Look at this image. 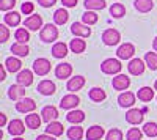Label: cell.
Listing matches in <instances>:
<instances>
[{
	"label": "cell",
	"instance_id": "1",
	"mask_svg": "<svg viewBox=\"0 0 157 140\" xmlns=\"http://www.w3.org/2000/svg\"><path fill=\"white\" fill-rule=\"evenodd\" d=\"M123 69V65L118 58H105L101 63V71L109 76H118Z\"/></svg>",
	"mask_w": 157,
	"mask_h": 140
},
{
	"label": "cell",
	"instance_id": "2",
	"mask_svg": "<svg viewBox=\"0 0 157 140\" xmlns=\"http://www.w3.org/2000/svg\"><path fill=\"white\" fill-rule=\"evenodd\" d=\"M39 38L43 43H54L58 38V29L55 27V24H46L39 32Z\"/></svg>",
	"mask_w": 157,
	"mask_h": 140
},
{
	"label": "cell",
	"instance_id": "3",
	"mask_svg": "<svg viewBox=\"0 0 157 140\" xmlns=\"http://www.w3.org/2000/svg\"><path fill=\"white\" fill-rule=\"evenodd\" d=\"M120 41H121V35L115 29H107L102 33V43L105 46H116Z\"/></svg>",
	"mask_w": 157,
	"mask_h": 140
},
{
	"label": "cell",
	"instance_id": "4",
	"mask_svg": "<svg viewBox=\"0 0 157 140\" xmlns=\"http://www.w3.org/2000/svg\"><path fill=\"white\" fill-rule=\"evenodd\" d=\"M78 104H80V98L74 93H69L66 96H63L61 101H60V107L63 110H74Z\"/></svg>",
	"mask_w": 157,
	"mask_h": 140
},
{
	"label": "cell",
	"instance_id": "5",
	"mask_svg": "<svg viewBox=\"0 0 157 140\" xmlns=\"http://www.w3.org/2000/svg\"><path fill=\"white\" fill-rule=\"evenodd\" d=\"M71 33L75 38H88L91 35V27L83 22H74L71 25Z\"/></svg>",
	"mask_w": 157,
	"mask_h": 140
},
{
	"label": "cell",
	"instance_id": "6",
	"mask_svg": "<svg viewBox=\"0 0 157 140\" xmlns=\"http://www.w3.org/2000/svg\"><path fill=\"white\" fill-rule=\"evenodd\" d=\"M134 54H135V46L132 43H124L116 50V57L120 60H130L134 57Z\"/></svg>",
	"mask_w": 157,
	"mask_h": 140
},
{
	"label": "cell",
	"instance_id": "7",
	"mask_svg": "<svg viewBox=\"0 0 157 140\" xmlns=\"http://www.w3.org/2000/svg\"><path fill=\"white\" fill-rule=\"evenodd\" d=\"M33 72L38 76H47L50 72V61L47 58H36L33 61Z\"/></svg>",
	"mask_w": 157,
	"mask_h": 140
},
{
	"label": "cell",
	"instance_id": "8",
	"mask_svg": "<svg viewBox=\"0 0 157 140\" xmlns=\"http://www.w3.org/2000/svg\"><path fill=\"white\" fill-rule=\"evenodd\" d=\"M24 25H25V29L30 30V32H38L39 29L44 27L43 25V18L39 14H30L27 19H25Z\"/></svg>",
	"mask_w": 157,
	"mask_h": 140
},
{
	"label": "cell",
	"instance_id": "9",
	"mask_svg": "<svg viewBox=\"0 0 157 140\" xmlns=\"http://www.w3.org/2000/svg\"><path fill=\"white\" fill-rule=\"evenodd\" d=\"M135 98L137 95H134L132 91H121L120 96H118V104L123 109H130L135 104Z\"/></svg>",
	"mask_w": 157,
	"mask_h": 140
},
{
	"label": "cell",
	"instance_id": "10",
	"mask_svg": "<svg viewBox=\"0 0 157 140\" xmlns=\"http://www.w3.org/2000/svg\"><path fill=\"white\" fill-rule=\"evenodd\" d=\"M36 109V103L32 98H24L16 103V110L19 113H32Z\"/></svg>",
	"mask_w": 157,
	"mask_h": 140
},
{
	"label": "cell",
	"instance_id": "11",
	"mask_svg": "<svg viewBox=\"0 0 157 140\" xmlns=\"http://www.w3.org/2000/svg\"><path fill=\"white\" fill-rule=\"evenodd\" d=\"M8 132H10L13 137H21V135L25 132V124H24V121H22V120H17V118L8 121Z\"/></svg>",
	"mask_w": 157,
	"mask_h": 140
},
{
	"label": "cell",
	"instance_id": "12",
	"mask_svg": "<svg viewBox=\"0 0 157 140\" xmlns=\"http://www.w3.org/2000/svg\"><path fill=\"white\" fill-rule=\"evenodd\" d=\"M145 68H146V63L143 61L141 58H132L129 61V65H127V69H129V72L132 76L143 74V72H145Z\"/></svg>",
	"mask_w": 157,
	"mask_h": 140
},
{
	"label": "cell",
	"instance_id": "13",
	"mask_svg": "<svg viewBox=\"0 0 157 140\" xmlns=\"http://www.w3.org/2000/svg\"><path fill=\"white\" fill-rule=\"evenodd\" d=\"M129 85H130V79L127 77L126 74H118V76H115L113 80H112V87L115 88V90H118V91L127 90Z\"/></svg>",
	"mask_w": 157,
	"mask_h": 140
},
{
	"label": "cell",
	"instance_id": "14",
	"mask_svg": "<svg viewBox=\"0 0 157 140\" xmlns=\"http://www.w3.org/2000/svg\"><path fill=\"white\" fill-rule=\"evenodd\" d=\"M143 110H140V109H129L127 112H126V121L129 123V124H140V123H143Z\"/></svg>",
	"mask_w": 157,
	"mask_h": 140
},
{
	"label": "cell",
	"instance_id": "15",
	"mask_svg": "<svg viewBox=\"0 0 157 140\" xmlns=\"http://www.w3.org/2000/svg\"><path fill=\"white\" fill-rule=\"evenodd\" d=\"M36 90L41 93L43 96H52L55 93V90H57V87H55V84L52 82V80H49V79H44V80H41L38 84V88Z\"/></svg>",
	"mask_w": 157,
	"mask_h": 140
},
{
	"label": "cell",
	"instance_id": "16",
	"mask_svg": "<svg viewBox=\"0 0 157 140\" xmlns=\"http://www.w3.org/2000/svg\"><path fill=\"white\" fill-rule=\"evenodd\" d=\"M72 74V65L71 63H60V65H57L55 68V77L57 79H69Z\"/></svg>",
	"mask_w": 157,
	"mask_h": 140
},
{
	"label": "cell",
	"instance_id": "17",
	"mask_svg": "<svg viewBox=\"0 0 157 140\" xmlns=\"http://www.w3.org/2000/svg\"><path fill=\"white\" fill-rule=\"evenodd\" d=\"M85 85V77L83 76H74V77H71L66 84V90L71 91V93H75L78 90H82Z\"/></svg>",
	"mask_w": 157,
	"mask_h": 140
},
{
	"label": "cell",
	"instance_id": "18",
	"mask_svg": "<svg viewBox=\"0 0 157 140\" xmlns=\"http://www.w3.org/2000/svg\"><path fill=\"white\" fill-rule=\"evenodd\" d=\"M33 74H35V72L30 71V69H22V71L17 72L16 82H17L19 85H22V87H29V85L33 84Z\"/></svg>",
	"mask_w": 157,
	"mask_h": 140
},
{
	"label": "cell",
	"instance_id": "19",
	"mask_svg": "<svg viewBox=\"0 0 157 140\" xmlns=\"http://www.w3.org/2000/svg\"><path fill=\"white\" fill-rule=\"evenodd\" d=\"M41 117H43V121H46L47 124L52 123V121H57V118H58V109L54 107V106H46L41 110Z\"/></svg>",
	"mask_w": 157,
	"mask_h": 140
},
{
	"label": "cell",
	"instance_id": "20",
	"mask_svg": "<svg viewBox=\"0 0 157 140\" xmlns=\"http://www.w3.org/2000/svg\"><path fill=\"white\" fill-rule=\"evenodd\" d=\"M5 68H6V71L8 72H19V71H22L21 68H22V61L19 60V57H8L6 60H5Z\"/></svg>",
	"mask_w": 157,
	"mask_h": 140
},
{
	"label": "cell",
	"instance_id": "21",
	"mask_svg": "<svg viewBox=\"0 0 157 140\" xmlns=\"http://www.w3.org/2000/svg\"><path fill=\"white\" fill-rule=\"evenodd\" d=\"M8 96H10V99H13V101H21V99H24V96H25V87H22V85H19V84L11 85V87L8 88Z\"/></svg>",
	"mask_w": 157,
	"mask_h": 140
},
{
	"label": "cell",
	"instance_id": "22",
	"mask_svg": "<svg viewBox=\"0 0 157 140\" xmlns=\"http://www.w3.org/2000/svg\"><path fill=\"white\" fill-rule=\"evenodd\" d=\"M104 134H105V131H104L102 126L94 124V126H91V128H88L85 135H86V140H101L104 137Z\"/></svg>",
	"mask_w": 157,
	"mask_h": 140
},
{
	"label": "cell",
	"instance_id": "23",
	"mask_svg": "<svg viewBox=\"0 0 157 140\" xmlns=\"http://www.w3.org/2000/svg\"><path fill=\"white\" fill-rule=\"evenodd\" d=\"M52 57L54 58H64L68 55V46L64 44V43H61V41H58V43H55L54 46H52Z\"/></svg>",
	"mask_w": 157,
	"mask_h": 140
},
{
	"label": "cell",
	"instance_id": "24",
	"mask_svg": "<svg viewBox=\"0 0 157 140\" xmlns=\"http://www.w3.org/2000/svg\"><path fill=\"white\" fill-rule=\"evenodd\" d=\"M41 121H43V117H39L35 112L29 113V115L25 117V126L30 129H38L39 126H41Z\"/></svg>",
	"mask_w": 157,
	"mask_h": 140
},
{
	"label": "cell",
	"instance_id": "25",
	"mask_svg": "<svg viewBox=\"0 0 157 140\" xmlns=\"http://www.w3.org/2000/svg\"><path fill=\"white\" fill-rule=\"evenodd\" d=\"M66 120H68L71 124H80V123L85 120V113H83V110H78V109L69 110L68 115H66Z\"/></svg>",
	"mask_w": 157,
	"mask_h": 140
},
{
	"label": "cell",
	"instance_id": "26",
	"mask_svg": "<svg viewBox=\"0 0 157 140\" xmlns=\"http://www.w3.org/2000/svg\"><path fill=\"white\" fill-rule=\"evenodd\" d=\"M3 24H6L8 27H17L21 24V14L16 11H8L3 16Z\"/></svg>",
	"mask_w": 157,
	"mask_h": 140
},
{
	"label": "cell",
	"instance_id": "27",
	"mask_svg": "<svg viewBox=\"0 0 157 140\" xmlns=\"http://www.w3.org/2000/svg\"><path fill=\"white\" fill-rule=\"evenodd\" d=\"M69 49L74 54H82L86 49V43H85L83 38H74V40L69 43Z\"/></svg>",
	"mask_w": 157,
	"mask_h": 140
},
{
	"label": "cell",
	"instance_id": "28",
	"mask_svg": "<svg viewBox=\"0 0 157 140\" xmlns=\"http://www.w3.org/2000/svg\"><path fill=\"white\" fill-rule=\"evenodd\" d=\"M63 132H64V128H63V124L58 123V121H52V123H49V124H47V128H46V134L54 135V137H60Z\"/></svg>",
	"mask_w": 157,
	"mask_h": 140
},
{
	"label": "cell",
	"instance_id": "29",
	"mask_svg": "<svg viewBox=\"0 0 157 140\" xmlns=\"http://www.w3.org/2000/svg\"><path fill=\"white\" fill-rule=\"evenodd\" d=\"M11 52L13 55H16V57H27L30 54V49L27 44H22V43H14L11 46Z\"/></svg>",
	"mask_w": 157,
	"mask_h": 140
},
{
	"label": "cell",
	"instance_id": "30",
	"mask_svg": "<svg viewBox=\"0 0 157 140\" xmlns=\"http://www.w3.org/2000/svg\"><path fill=\"white\" fill-rule=\"evenodd\" d=\"M69 19V13L64 10V8H58L55 13H54V22L55 25H64Z\"/></svg>",
	"mask_w": 157,
	"mask_h": 140
},
{
	"label": "cell",
	"instance_id": "31",
	"mask_svg": "<svg viewBox=\"0 0 157 140\" xmlns=\"http://www.w3.org/2000/svg\"><path fill=\"white\" fill-rule=\"evenodd\" d=\"M137 98L140 101H143V103H149V101L154 98V90L151 87H141L137 91Z\"/></svg>",
	"mask_w": 157,
	"mask_h": 140
},
{
	"label": "cell",
	"instance_id": "32",
	"mask_svg": "<svg viewBox=\"0 0 157 140\" xmlns=\"http://www.w3.org/2000/svg\"><path fill=\"white\" fill-rule=\"evenodd\" d=\"M88 98H90L91 101H94V103H102V101L107 98V95H105V91H104L102 88L94 87V88H91V90H90Z\"/></svg>",
	"mask_w": 157,
	"mask_h": 140
},
{
	"label": "cell",
	"instance_id": "33",
	"mask_svg": "<svg viewBox=\"0 0 157 140\" xmlns=\"http://www.w3.org/2000/svg\"><path fill=\"white\" fill-rule=\"evenodd\" d=\"M14 38H16V43H22V44H27L30 41V33L25 27H19L14 32Z\"/></svg>",
	"mask_w": 157,
	"mask_h": 140
},
{
	"label": "cell",
	"instance_id": "34",
	"mask_svg": "<svg viewBox=\"0 0 157 140\" xmlns=\"http://www.w3.org/2000/svg\"><path fill=\"white\" fill-rule=\"evenodd\" d=\"M83 134H85L83 132V128H80L78 124H74L72 128H69L68 132H66V135H68L69 140H82Z\"/></svg>",
	"mask_w": 157,
	"mask_h": 140
},
{
	"label": "cell",
	"instance_id": "35",
	"mask_svg": "<svg viewBox=\"0 0 157 140\" xmlns=\"http://www.w3.org/2000/svg\"><path fill=\"white\" fill-rule=\"evenodd\" d=\"M134 6L140 13H148V11H151L154 8V2H152V0H135Z\"/></svg>",
	"mask_w": 157,
	"mask_h": 140
},
{
	"label": "cell",
	"instance_id": "36",
	"mask_svg": "<svg viewBox=\"0 0 157 140\" xmlns=\"http://www.w3.org/2000/svg\"><path fill=\"white\" fill-rule=\"evenodd\" d=\"M107 6L105 0H85V8L90 11H98V10H104Z\"/></svg>",
	"mask_w": 157,
	"mask_h": 140
},
{
	"label": "cell",
	"instance_id": "37",
	"mask_svg": "<svg viewBox=\"0 0 157 140\" xmlns=\"http://www.w3.org/2000/svg\"><path fill=\"white\" fill-rule=\"evenodd\" d=\"M110 14H112V18H115V19L123 18V16L126 14V6H124L123 3H113V5L110 6Z\"/></svg>",
	"mask_w": 157,
	"mask_h": 140
},
{
	"label": "cell",
	"instance_id": "38",
	"mask_svg": "<svg viewBox=\"0 0 157 140\" xmlns=\"http://www.w3.org/2000/svg\"><path fill=\"white\" fill-rule=\"evenodd\" d=\"M145 63L151 71H157V52H146Z\"/></svg>",
	"mask_w": 157,
	"mask_h": 140
},
{
	"label": "cell",
	"instance_id": "39",
	"mask_svg": "<svg viewBox=\"0 0 157 140\" xmlns=\"http://www.w3.org/2000/svg\"><path fill=\"white\" fill-rule=\"evenodd\" d=\"M82 22L86 24V25H94L98 22V14H96V11H90L86 10L83 13V16H82Z\"/></svg>",
	"mask_w": 157,
	"mask_h": 140
},
{
	"label": "cell",
	"instance_id": "40",
	"mask_svg": "<svg viewBox=\"0 0 157 140\" xmlns=\"http://www.w3.org/2000/svg\"><path fill=\"white\" fill-rule=\"evenodd\" d=\"M143 134H146L148 137H157V123H145L143 126Z\"/></svg>",
	"mask_w": 157,
	"mask_h": 140
},
{
	"label": "cell",
	"instance_id": "41",
	"mask_svg": "<svg viewBox=\"0 0 157 140\" xmlns=\"http://www.w3.org/2000/svg\"><path fill=\"white\" fill-rule=\"evenodd\" d=\"M141 137H143V131H140L138 128H130L126 134L127 140H141Z\"/></svg>",
	"mask_w": 157,
	"mask_h": 140
},
{
	"label": "cell",
	"instance_id": "42",
	"mask_svg": "<svg viewBox=\"0 0 157 140\" xmlns=\"http://www.w3.org/2000/svg\"><path fill=\"white\" fill-rule=\"evenodd\" d=\"M105 140H123V132H121V129H118V128L110 129V131L105 134Z\"/></svg>",
	"mask_w": 157,
	"mask_h": 140
},
{
	"label": "cell",
	"instance_id": "43",
	"mask_svg": "<svg viewBox=\"0 0 157 140\" xmlns=\"http://www.w3.org/2000/svg\"><path fill=\"white\" fill-rule=\"evenodd\" d=\"M10 38V30L6 24H0V43H6Z\"/></svg>",
	"mask_w": 157,
	"mask_h": 140
},
{
	"label": "cell",
	"instance_id": "44",
	"mask_svg": "<svg viewBox=\"0 0 157 140\" xmlns=\"http://www.w3.org/2000/svg\"><path fill=\"white\" fill-rule=\"evenodd\" d=\"M16 5V0H0V10L2 11H11Z\"/></svg>",
	"mask_w": 157,
	"mask_h": 140
},
{
	"label": "cell",
	"instance_id": "45",
	"mask_svg": "<svg viewBox=\"0 0 157 140\" xmlns=\"http://www.w3.org/2000/svg\"><path fill=\"white\" fill-rule=\"evenodd\" d=\"M33 10H35V5L32 2H24L22 6H21V11L24 13V14H32Z\"/></svg>",
	"mask_w": 157,
	"mask_h": 140
},
{
	"label": "cell",
	"instance_id": "46",
	"mask_svg": "<svg viewBox=\"0 0 157 140\" xmlns=\"http://www.w3.org/2000/svg\"><path fill=\"white\" fill-rule=\"evenodd\" d=\"M38 5H41L43 8H50L57 3V0H36Z\"/></svg>",
	"mask_w": 157,
	"mask_h": 140
},
{
	"label": "cell",
	"instance_id": "47",
	"mask_svg": "<svg viewBox=\"0 0 157 140\" xmlns=\"http://www.w3.org/2000/svg\"><path fill=\"white\" fill-rule=\"evenodd\" d=\"M61 3H63V6H66V8H74L77 5V0H61Z\"/></svg>",
	"mask_w": 157,
	"mask_h": 140
},
{
	"label": "cell",
	"instance_id": "48",
	"mask_svg": "<svg viewBox=\"0 0 157 140\" xmlns=\"http://www.w3.org/2000/svg\"><path fill=\"white\" fill-rule=\"evenodd\" d=\"M36 140H55L54 135H49V134H43V135H38Z\"/></svg>",
	"mask_w": 157,
	"mask_h": 140
},
{
	"label": "cell",
	"instance_id": "49",
	"mask_svg": "<svg viewBox=\"0 0 157 140\" xmlns=\"http://www.w3.org/2000/svg\"><path fill=\"white\" fill-rule=\"evenodd\" d=\"M3 126H8L6 115H5V113H0V128H3Z\"/></svg>",
	"mask_w": 157,
	"mask_h": 140
},
{
	"label": "cell",
	"instance_id": "50",
	"mask_svg": "<svg viewBox=\"0 0 157 140\" xmlns=\"http://www.w3.org/2000/svg\"><path fill=\"white\" fill-rule=\"evenodd\" d=\"M5 76H6V68H5V65H2L0 66V80H5L6 79Z\"/></svg>",
	"mask_w": 157,
	"mask_h": 140
},
{
	"label": "cell",
	"instance_id": "51",
	"mask_svg": "<svg viewBox=\"0 0 157 140\" xmlns=\"http://www.w3.org/2000/svg\"><path fill=\"white\" fill-rule=\"evenodd\" d=\"M152 47H154V50L157 52V36L154 38V41H152Z\"/></svg>",
	"mask_w": 157,
	"mask_h": 140
},
{
	"label": "cell",
	"instance_id": "52",
	"mask_svg": "<svg viewBox=\"0 0 157 140\" xmlns=\"http://www.w3.org/2000/svg\"><path fill=\"white\" fill-rule=\"evenodd\" d=\"M154 90H157V79H155V82H154Z\"/></svg>",
	"mask_w": 157,
	"mask_h": 140
},
{
	"label": "cell",
	"instance_id": "53",
	"mask_svg": "<svg viewBox=\"0 0 157 140\" xmlns=\"http://www.w3.org/2000/svg\"><path fill=\"white\" fill-rule=\"evenodd\" d=\"M13 140H24V138H22V137H14Z\"/></svg>",
	"mask_w": 157,
	"mask_h": 140
}]
</instances>
